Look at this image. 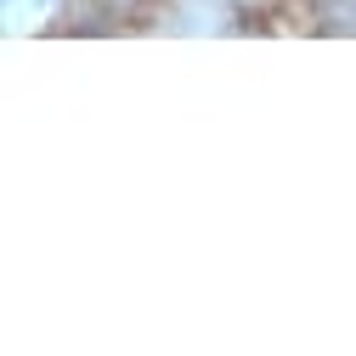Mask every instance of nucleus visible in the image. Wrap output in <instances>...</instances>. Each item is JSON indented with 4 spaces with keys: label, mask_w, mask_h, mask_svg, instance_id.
Listing matches in <instances>:
<instances>
[{
    "label": "nucleus",
    "mask_w": 356,
    "mask_h": 356,
    "mask_svg": "<svg viewBox=\"0 0 356 356\" xmlns=\"http://www.w3.org/2000/svg\"><path fill=\"white\" fill-rule=\"evenodd\" d=\"M6 12H17V0H6Z\"/></svg>",
    "instance_id": "f257e3e1"
}]
</instances>
